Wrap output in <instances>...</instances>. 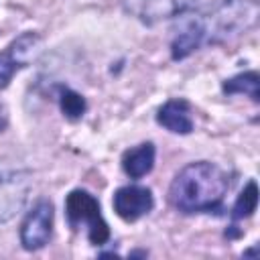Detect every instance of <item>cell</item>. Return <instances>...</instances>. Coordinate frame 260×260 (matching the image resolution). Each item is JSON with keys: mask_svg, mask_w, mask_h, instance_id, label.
<instances>
[{"mask_svg": "<svg viewBox=\"0 0 260 260\" xmlns=\"http://www.w3.org/2000/svg\"><path fill=\"white\" fill-rule=\"evenodd\" d=\"M223 93H244L252 102H260V75L256 71L238 73L221 83Z\"/></svg>", "mask_w": 260, "mask_h": 260, "instance_id": "11", "label": "cell"}, {"mask_svg": "<svg viewBox=\"0 0 260 260\" xmlns=\"http://www.w3.org/2000/svg\"><path fill=\"white\" fill-rule=\"evenodd\" d=\"M30 179L26 171L0 169V223L12 219L26 203Z\"/></svg>", "mask_w": 260, "mask_h": 260, "instance_id": "4", "label": "cell"}, {"mask_svg": "<svg viewBox=\"0 0 260 260\" xmlns=\"http://www.w3.org/2000/svg\"><path fill=\"white\" fill-rule=\"evenodd\" d=\"M258 12L260 8L256 0H223L209 16V22H199L205 37H209L211 41H221L254 26Z\"/></svg>", "mask_w": 260, "mask_h": 260, "instance_id": "2", "label": "cell"}, {"mask_svg": "<svg viewBox=\"0 0 260 260\" xmlns=\"http://www.w3.org/2000/svg\"><path fill=\"white\" fill-rule=\"evenodd\" d=\"M6 128V112H4V108H2V104H0V132Z\"/></svg>", "mask_w": 260, "mask_h": 260, "instance_id": "14", "label": "cell"}, {"mask_svg": "<svg viewBox=\"0 0 260 260\" xmlns=\"http://www.w3.org/2000/svg\"><path fill=\"white\" fill-rule=\"evenodd\" d=\"M148 252H144V250H136V252H130V258H136V256H146Z\"/></svg>", "mask_w": 260, "mask_h": 260, "instance_id": "15", "label": "cell"}, {"mask_svg": "<svg viewBox=\"0 0 260 260\" xmlns=\"http://www.w3.org/2000/svg\"><path fill=\"white\" fill-rule=\"evenodd\" d=\"M203 41H205L203 26H201V22H199V18H197V20L189 22L187 28L181 30V32L173 39V45H171V55H173V59L179 61V59L189 57Z\"/></svg>", "mask_w": 260, "mask_h": 260, "instance_id": "10", "label": "cell"}, {"mask_svg": "<svg viewBox=\"0 0 260 260\" xmlns=\"http://www.w3.org/2000/svg\"><path fill=\"white\" fill-rule=\"evenodd\" d=\"M112 205H114V211L118 217H122L124 221H136L142 215L152 211L154 197H152V191L148 187L126 185L114 193Z\"/></svg>", "mask_w": 260, "mask_h": 260, "instance_id": "7", "label": "cell"}, {"mask_svg": "<svg viewBox=\"0 0 260 260\" xmlns=\"http://www.w3.org/2000/svg\"><path fill=\"white\" fill-rule=\"evenodd\" d=\"M53 234V205L49 201H39L22 221L20 244L24 250L35 252L49 244Z\"/></svg>", "mask_w": 260, "mask_h": 260, "instance_id": "5", "label": "cell"}, {"mask_svg": "<svg viewBox=\"0 0 260 260\" xmlns=\"http://www.w3.org/2000/svg\"><path fill=\"white\" fill-rule=\"evenodd\" d=\"M154 144L152 142H142L134 148H128L122 154V169L130 179H142L144 175H148L154 167Z\"/></svg>", "mask_w": 260, "mask_h": 260, "instance_id": "9", "label": "cell"}, {"mask_svg": "<svg viewBox=\"0 0 260 260\" xmlns=\"http://www.w3.org/2000/svg\"><path fill=\"white\" fill-rule=\"evenodd\" d=\"M256 207H258V185L256 181H248L232 207V219L238 221V219L250 217L256 211Z\"/></svg>", "mask_w": 260, "mask_h": 260, "instance_id": "12", "label": "cell"}, {"mask_svg": "<svg viewBox=\"0 0 260 260\" xmlns=\"http://www.w3.org/2000/svg\"><path fill=\"white\" fill-rule=\"evenodd\" d=\"M228 189V175L217 165L199 160L183 167L175 175L169 187V201L183 213L215 211L221 207Z\"/></svg>", "mask_w": 260, "mask_h": 260, "instance_id": "1", "label": "cell"}, {"mask_svg": "<svg viewBox=\"0 0 260 260\" xmlns=\"http://www.w3.org/2000/svg\"><path fill=\"white\" fill-rule=\"evenodd\" d=\"M65 215L73 230L87 228V238L93 246H104L110 240V228L100 211V201L85 189H73L65 199Z\"/></svg>", "mask_w": 260, "mask_h": 260, "instance_id": "3", "label": "cell"}, {"mask_svg": "<svg viewBox=\"0 0 260 260\" xmlns=\"http://www.w3.org/2000/svg\"><path fill=\"white\" fill-rule=\"evenodd\" d=\"M41 39L35 32H24L18 39H14L6 51H0V89H4L12 75L16 73V69L24 67L39 51Z\"/></svg>", "mask_w": 260, "mask_h": 260, "instance_id": "6", "label": "cell"}, {"mask_svg": "<svg viewBox=\"0 0 260 260\" xmlns=\"http://www.w3.org/2000/svg\"><path fill=\"white\" fill-rule=\"evenodd\" d=\"M59 106H61V112L67 120H79L87 110V104H85L83 95L69 89V87L59 89Z\"/></svg>", "mask_w": 260, "mask_h": 260, "instance_id": "13", "label": "cell"}, {"mask_svg": "<svg viewBox=\"0 0 260 260\" xmlns=\"http://www.w3.org/2000/svg\"><path fill=\"white\" fill-rule=\"evenodd\" d=\"M156 122L175 134H189L193 130V118H191V106L185 100H169L165 106L156 112Z\"/></svg>", "mask_w": 260, "mask_h": 260, "instance_id": "8", "label": "cell"}]
</instances>
